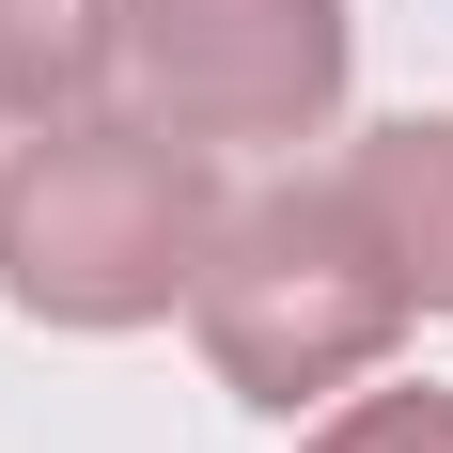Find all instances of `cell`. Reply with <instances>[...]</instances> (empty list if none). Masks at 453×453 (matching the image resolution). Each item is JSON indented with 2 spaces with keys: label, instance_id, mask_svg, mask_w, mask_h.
<instances>
[{
  "label": "cell",
  "instance_id": "1",
  "mask_svg": "<svg viewBox=\"0 0 453 453\" xmlns=\"http://www.w3.org/2000/svg\"><path fill=\"white\" fill-rule=\"evenodd\" d=\"M203 234H219V188H203V141L188 126H63L16 141V173H0V281H16V313L47 328H157L203 281Z\"/></svg>",
  "mask_w": 453,
  "mask_h": 453
},
{
  "label": "cell",
  "instance_id": "2",
  "mask_svg": "<svg viewBox=\"0 0 453 453\" xmlns=\"http://www.w3.org/2000/svg\"><path fill=\"white\" fill-rule=\"evenodd\" d=\"M188 313H203L219 391H250V407H328V391L391 375V344H407L422 297H407V266H391V234H375L360 188H250V203H219V234H203Z\"/></svg>",
  "mask_w": 453,
  "mask_h": 453
},
{
  "label": "cell",
  "instance_id": "3",
  "mask_svg": "<svg viewBox=\"0 0 453 453\" xmlns=\"http://www.w3.org/2000/svg\"><path fill=\"white\" fill-rule=\"evenodd\" d=\"M126 79L188 141H313L344 110V0H126Z\"/></svg>",
  "mask_w": 453,
  "mask_h": 453
},
{
  "label": "cell",
  "instance_id": "4",
  "mask_svg": "<svg viewBox=\"0 0 453 453\" xmlns=\"http://www.w3.org/2000/svg\"><path fill=\"white\" fill-rule=\"evenodd\" d=\"M344 188L375 203V234H391L407 297H422V313H453V110H407V126H375L360 157H344Z\"/></svg>",
  "mask_w": 453,
  "mask_h": 453
},
{
  "label": "cell",
  "instance_id": "5",
  "mask_svg": "<svg viewBox=\"0 0 453 453\" xmlns=\"http://www.w3.org/2000/svg\"><path fill=\"white\" fill-rule=\"evenodd\" d=\"M126 63V0H0V126H63Z\"/></svg>",
  "mask_w": 453,
  "mask_h": 453
},
{
  "label": "cell",
  "instance_id": "6",
  "mask_svg": "<svg viewBox=\"0 0 453 453\" xmlns=\"http://www.w3.org/2000/svg\"><path fill=\"white\" fill-rule=\"evenodd\" d=\"M313 453H453V391H344V407H328V438Z\"/></svg>",
  "mask_w": 453,
  "mask_h": 453
}]
</instances>
